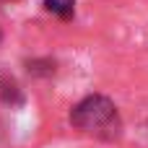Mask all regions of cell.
<instances>
[{"mask_svg": "<svg viewBox=\"0 0 148 148\" xmlns=\"http://www.w3.org/2000/svg\"><path fill=\"white\" fill-rule=\"evenodd\" d=\"M70 122L81 133L101 138V140H117L122 135L120 112H117L114 101L101 94H91V96L81 99L70 112Z\"/></svg>", "mask_w": 148, "mask_h": 148, "instance_id": "6da1fadb", "label": "cell"}, {"mask_svg": "<svg viewBox=\"0 0 148 148\" xmlns=\"http://www.w3.org/2000/svg\"><path fill=\"white\" fill-rule=\"evenodd\" d=\"M47 10L60 16V18H70L73 10H75V0H44Z\"/></svg>", "mask_w": 148, "mask_h": 148, "instance_id": "7a4b0ae2", "label": "cell"}]
</instances>
